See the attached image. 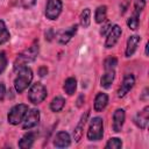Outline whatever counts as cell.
I'll return each mask as SVG.
<instances>
[{
	"label": "cell",
	"instance_id": "6da1fadb",
	"mask_svg": "<svg viewBox=\"0 0 149 149\" xmlns=\"http://www.w3.org/2000/svg\"><path fill=\"white\" fill-rule=\"evenodd\" d=\"M17 71V76L14 80V87L17 93H22L33 80V71L28 66H23Z\"/></svg>",
	"mask_w": 149,
	"mask_h": 149
},
{
	"label": "cell",
	"instance_id": "7a4b0ae2",
	"mask_svg": "<svg viewBox=\"0 0 149 149\" xmlns=\"http://www.w3.org/2000/svg\"><path fill=\"white\" fill-rule=\"evenodd\" d=\"M37 54H38V44H33L30 48H28L27 50H24L23 52L17 55V57L14 62V70L17 71L21 68L26 66L27 63L34 62L35 58L37 57Z\"/></svg>",
	"mask_w": 149,
	"mask_h": 149
},
{
	"label": "cell",
	"instance_id": "3957f363",
	"mask_svg": "<svg viewBox=\"0 0 149 149\" xmlns=\"http://www.w3.org/2000/svg\"><path fill=\"white\" fill-rule=\"evenodd\" d=\"M102 135H104L102 119L99 116H95L90 122V127L87 130V139L90 141H99L102 139Z\"/></svg>",
	"mask_w": 149,
	"mask_h": 149
},
{
	"label": "cell",
	"instance_id": "277c9868",
	"mask_svg": "<svg viewBox=\"0 0 149 149\" xmlns=\"http://www.w3.org/2000/svg\"><path fill=\"white\" fill-rule=\"evenodd\" d=\"M47 98V88L41 83H35L28 91V100L34 104L38 105Z\"/></svg>",
	"mask_w": 149,
	"mask_h": 149
},
{
	"label": "cell",
	"instance_id": "5b68a950",
	"mask_svg": "<svg viewBox=\"0 0 149 149\" xmlns=\"http://www.w3.org/2000/svg\"><path fill=\"white\" fill-rule=\"evenodd\" d=\"M28 106L26 104H19V105H15L13 106L9 112H8V115H7V120L10 125H19L22 122L27 111H28Z\"/></svg>",
	"mask_w": 149,
	"mask_h": 149
},
{
	"label": "cell",
	"instance_id": "8992f818",
	"mask_svg": "<svg viewBox=\"0 0 149 149\" xmlns=\"http://www.w3.org/2000/svg\"><path fill=\"white\" fill-rule=\"evenodd\" d=\"M40 122V112L36 108L28 109L23 120H22V128L23 129H31L37 126Z\"/></svg>",
	"mask_w": 149,
	"mask_h": 149
},
{
	"label": "cell",
	"instance_id": "52a82bcc",
	"mask_svg": "<svg viewBox=\"0 0 149 149\" xmlns=\"http://www.w3.org/2000/svg\"><path fill=\"white\" fill-rule=\"evenodd\" d=\"M63 3L61 0H48L45 7V16L49 20H56L62 12Z\"/></svg>",
	"mask_w": 149,
	"mask_h": 149
},
{
	"label": "cell",
	"instance_id": "ba28073f",
	"mask_svg": "<svg viewBox=\"0 0 149 149\" xmlns=\"http://www.w3.org/2000/svg\"><path fill=\"white\" fill-rule=\"evenodd\" d=\"M121 34H122V29H121L120 26H118V24L112 26L111 29H109V31H108V34H107L106 42H105V47H106L107 49L114 47V45L118 43V41H119Z\"/></svg>",
	"mask_w": 149,
	"mask_h": 149
},
{
	"label": "cell",
	"instance_id": "9c48e42d",
	"mask_svg": "<svg viewBox=\"0 0 149 149\" xmlns=\"http://www.w3.org/2000/svg\"><path fill=\"white\" fill-rule=\"evenodd\" d=\"M135 85V77L132 74V73H127L125 74L123 79H122V83L118 90V97L119 98H123Z\"/></svg>",
	"mask_w": 149,
	"mask_h": 149
},
{
	"label": "cell",
	"instance_id": "30bf717a",
	"mask_svg": "<svg viewBox=\"0 0 149 149\" xmlns=\"http://www.w3.org/2000/svg\"><path fill=\"white\" fill-rule=\"evenodd\" d=\"M148 121H149V106H146L142 111H140L135 118H134V123L141 128V129H146L148 126Z\"/></svg>",
	"mask_w": 149,
	"mask_h": 149
},
{
	"label": "cell",
	"instance_id": "8fae6325",
	"mask_svg": "<svg viewBox=\"0 0 149 149\" xmlns=\"http://www.w3.org/2000/svg\"><path fill=\"white\" fill-rule=\"evenodd\" d=\"M125 120H126L125 109L118 108V109L113 113V130H114L115 133L121 132V129H122V127H123V123H125Z\"/></svg>",
	"mask_w": 149,
	"mask_h": 149
},
{
	"label": "cell",
	"instance_id": "7c38bea8",
	"mask_svg": "<svg viewBox=\"0 0 149 149\" xmlns=\"http://www.w3.org/2000/svg\"><path fill=\"white\" fill-rule=\"evenodd\" d=\"M88 114H90V111L85 112V113L81 115V118H80V120H79L78 125L76 126V128H74V130H73V139H74V141H76V142H79V141L81 140L83 130H84V127H85V125H86V121H87Z\"/></svg>",
	"mask_w": 149,
	"mask_h": 149
},
{
	"label": "cell",
	"instance_id": "4fadbf2b",
	"mask_svg": "<svg viewBox=\"0 0 149 149\" xmlns=\"http://www.w3.org/2000/svg\"><path fill=\"white\" fill-rule=\"evenodd\" d=\"M71 143V137L66 132H59L54 139V146L56 148H65Z\"/></svg>",
	"mask_w": 149,
	"mask_h": 149
},
{
	"label": "cell",
	"instance_id": "5bb4252c",
	"mask_svg": "<svg viewBox=\"0 0 149 149\" xmlns=\"http://www.w3.org/2000/svg\"><path fill=\"white\" fill-rule=\"evenodd\" d=\"M141 41V37L139 35H132L128 41H127V45H126V51H125V55L126 57H130L134 55V52L136 51L137 49V45Z\"/></svg>",
	"mask_w": 149,
	"mask_h": 149
},
{
	"label": "cell",
	"instance_id": "9a60e30c",
	"mask_svg": "<svg viewBox=\"0 0 149 149\" xmlns=\"http://www.w3.org/2000/svg\"><path fill=\"white\" fill-rule=\"evenodd\" d=\"M77 29H78V26H77V24H73V26H71L70 28H68V29L61 31V33L58 34V42H59L61 44H66V43L73 37V35L77 33Z\"/></svg>",
	"mask_w": 149,
	"mask_h": 149
},
{
	"label": "cell",
	"instance_id": "2e32d148",
	"mask_svg": "<svg viewBox=\"0 0 149 149\" xmlns=\"http://www.w3.org/2000/svg\"><path fill=\"white\" fill-rule=\"evenodd\" d=\"M108 104V95L106 93L99 92L94 98V111L101 112Z\"/></svg>",
	"mask_w": 149,
	"mask_h": 149
},
{
	"label": "cell",
	"instance_id": "e0dca14e",
	"mask_svg": "<svg viewBox=\"0 0 149 149\" xmlns=\"http://www.w3.org/2000/svg\"><path fill=\"white\" fill-rule=\"evenodd\" d=\"M35 136H36V134L33 133V132H29V133L24 134V135L21 137V140L19 141L17 146H19L20 148H22V149L31 148L33 144H34V141H35Z\"/></svg>",
	"mask_w": 149,
	"mask_h": 149
},
{
	"label": "cell",
	"instance_id": "ac0fdd59",
	"mask_svg": "<svg viewBox=\"0 0 149 149\" xmlns=\"http://www.w3.org/2000/svg\"><path fill=\"white\" fill-rule=\"evenodd\" d=\"M114 77H115V72L114 70H106V72L102 74L101 79H100V85L101 87L104 88H109L113 80H114Z\"/></svg>",
	"mask_w": 149,
	"mask_h": 149
},
{
	"label": "cell",
	"instance_id": "d6986e66",
	"mask_svg": "<svg viewBox=\"0 0 149 149\" xmlns=\"http://www.w3.org/2000/svg\"><path fill=\"white\" fill-rule=\"evenodd\" d=\"M76 88H77V80H76V78H73V77L66 78L65 81H64V85H63V90L65 91V93L69 94V95H72V94H74Z\"/></svg>",
	"mask_w": 149,
	"mask_h": 149
},
{
	"label": "cell",
	"instance_id": "ffe728a7",
	"mask_svg": "<svg viewBox=\"0 0 149 149\" xmlns=\"http://www.w3.org/2000/svg\"><path fill=\"white\" fill-rule=\"evenodd\" d=\"M65 105V100L63 97H55L50 102V109L52 112H61Z\"/></svg>",
	"mask_w": 149,
	"mask_h": 149
},
{
	"label": "cell",
	"instance_id": "44dd1931",
	"mask_svg": "<svg viewBox=\"0 0 149 149\" xmlns=\"http://www.w3.org/2000/svg\"><path fill=\"white\" fill-rule=\"evenodd\" d=\"M107 17V7L105 5L102 6H99L97 9H95V13H94V19H95V22L97 23H102Z\"/></svg>",
	"mask_w": 149,
	"mask_h": 149
},
{
	"label": "cell",
	"instance_id": "7402d4cb",
	"mask_svg": "<svg viewBox=\"0 0 149 149\" xmlns=\"http://www.w3.org/2000/svg\"><path fill=\"white\" fill-rule=\"evenodd\" d=\"M79 23L83 28H87L91 23V9L90 8H85L79 16Z\"/></svg>",
	"mask_w": 149,
	"mask_h": 149
},
{
	"label": "cell",
	"instance_id": "603a6c76",
	"mask_svg": "<svg viewBox=\"0 0 149 149\" xmlns=\"http://www.w3.org/2000/svg\"><path fill=\"white\" fill-rule=\"evenodd\" d=\"M9 38H10V34H9L5 22L2 20H0V45L8 42Z\"/></svg>",
	"mask_w": 149,
	"mask_h": 149
},
{
	"label": "cell",
	"instance_id": "cb8c5ba5",
	"mask_svg": "<svg viewBox=\"0 0 149 149\" xmlns=\"http://www.w3.org/2000/svg\"><path fill=\"white\" fill-rule=\"evenodd\" d=\"M139 19H140V15L133 13V15L127 20V24H128L129 29L136 30V29L139 28V24H140V20H139Z\"/></svg>",
	"mask_w": 149,
	"mask_h": 149
},
{
	"label": "cell",
	"instance_id": "d4e9b609",
	"mask_svg": "<svg viewBox=\"0 0 149 149\" xmlns=\"http://www.w3.org/2000/svg\"><path fill=\"white\" fill-rule=\"evenodd\" d=\"M122 147V141L118 137H112L107 141L105 148L106 149H120Z\"/></svg>",
	"mask_w": 149,
	"mask_h": 149
},
{
	"label": "cell",
	"instance_id": "484cf974",
	"mask_svg": "<svg viewBox=\"0 0 149 149\" xmlns=\"http://www.w3.org/2000/svg\"><path fill=\"white\" fill-rule=\"evenodd\" d=\"M118 65V59L115 57H107L104 62L105 70H114V68Z\"/></svg>",
	"mask_w": 149,
	"mask_h": 149
},
{
	"label": "cell",
	"instance_id": "4316f807",
	"mask_svg": "<svg viewBox=\"0 0 149 149\" xmlns=\"http://www.w3.org/2000/svg\"><path fill=\"white\" fill-rule=\"evenodd\" d=\"M146 7V0H135L134 1V13L139 14Z\"/></svg>",
	"mask_w": 149,
	"mask_h": 149
},
{
	"label": "cell",
	"instance_id": "83f0119b",
	"mask_svg": "<svg viewBox=\"0 0 149 149\" xmlns=\"http://www.w3.org/2000/svg\"><path fill=\"white\" fill-rule=\"evenodd\" d=\"M7 66V57H6V52L5 51H1L0 52V74L5 71Z\"/></svg>",
	"mask_w": 149,
	"mask_h": 149
},
{
	"label": "cell",
	"instance_id": "f1b7e54d",
	"mask_svg": "<svg viewBox=\"0 0 149 149\" xmlns=\"http://www.w3.org/2000/svg\"><path fill=\"white\" fill-rule=\"evenodd\" d=\"M36 3V0H21V6L23 8H30Z\"/></svg>",
	"mask_w": 149,
	"mask_h": 149
},
{
	"label": "cell",
	"instance_id": "f546056e",
	"mask_svg": "<svg viewBox=\"0 0 149 149\" xmlns=\"http://www.w3.org/2000/svg\"><path fill=\"white\" fill-rule=\"evenodd\" d=\"M111 27H112V23H111V22H106V23L101 27V29H100V35H101V36H105L106 33L109 31Z\"/></svg>",
	"mask_w": 149,
	"mask_h": 149
},
{
	"label": "cell",
	"instance_id": "4dcf8cb0",
	"mask_svg": "<svg viewBox=\"0 0 149 149\" xmlns=\"http://www.w3.org/2000/svg\"><path fill=\"white\" fill-rule=\"evenodd\" d=\"M5 94H6V87H5V84L0 81V101L3 100Z\"/></svg>",
	"mask_w": 149,
	"mask_h": 149
},
{
	"label": "cell",
	"instance_id": "1f68e13d",
	"mask_svg": "<svg viewBox=\"0 0 149 149\" xmlns=\"http://www.w3.org/2000/svg\"><path fill=\"white\" fill-rule=\"evenodd\" d=\"M47 73H48V69H47V66H41V68L38 69V74H40L41 77L45 76Z\"/></svg>",
	"mask_w": 149,
	"mask_h": 149
},
{
	"label": "cell",
	"instance_id": "d6a6232c",
	"mask_svg": "<svg viewBox=\"0 0 149 149\" xmlns=\"http://www.w3.org/2000/svg\"><path fill=\"white\" fill-rule=\"evenodd\" d=\"M52 37H54V30H52V29H49V30L45 33V38H47L48 41H51Z\"/></svg>",
	"mask_w": 149,
	"mask_h": 149
},
{
	"label": "cell",
	"instance_id": "836d02e7",
	"mask_svg": "<svg viewBox=\"0 0 149 149\" xmlns=\"http://www.w3.org/2000/svg\"><path fill=\"white\" fill-rule=\"evenodd\" d=\"M146 55H148V43L146 44Z\"/></svg>",
	"mask_w": 149,
	"mask_h": 149
}]
</instances>
